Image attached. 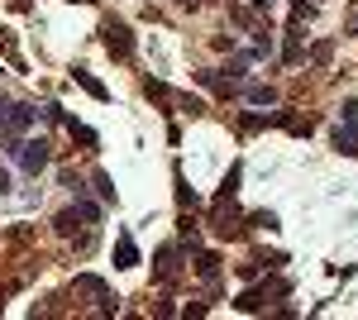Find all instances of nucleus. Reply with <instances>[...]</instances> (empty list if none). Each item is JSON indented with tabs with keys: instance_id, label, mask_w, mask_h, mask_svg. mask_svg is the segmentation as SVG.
Listing matches in <instances>:
<instances>
[{
	"instance_id": "1",
	"label": "nucleus",
	"mask_w": 358,
	"mask_h": 320,
	"mask_svg": "<svg viewBox=\"0 0 358 320\" xmlns=\"http://www.w3.org/2000/svg\"><path fill=\"white\" fill-rule=\"evenodd\" d=\"M101 39H106L110 57H120V62H129V57H134V34H129L124 20H106V25H101Z\"/></svg>"
},
{
	"instance_id": "2",
	"label": "nucleus",
	"mask_w": 358,
	"mask_h": 320,
	"mask_svg": "<svg viewBox=\"0 0 358 320\" xmlns=\"http://www.w3.org/2000/svg\"><path fill=\"white\" fill-rule=\"evenodd\" d=\"M48 158H53V153H48V139H24V144H20V167L34 172V177L48 167Z\"/></svg>"
},
{
	"instance_id": "3",
	"label": "nucleus",
	"mask_w": 358,
	"mask_h": 320,
	"mask_svg": "<svg viewBox=\"0 0 358 320\" xmlns=\"http://www.w3.org/2000/svg\"><path fill=\"white\" fill-rule=\"evenodd\" d=\"M177 272H182V253H177L172 244H163V249L153 253V277H158V282H172Z\"/></svg>"
},
{
	"instance_id": "4",
	"label": "nucleus",
	"mask_w": 358,
	"mask_h": 320,
	"mask_svg": "<svg viewBox=\"0 0 358 320\" xmlns=\"http://www.w3.org/2000/svg\"><path fill=\"white\" fill-rule=\"evenodd\" d=\"M115 267H120V272L138 267V244H134L129 230H120V235H115Z\"/></svg>"
},
{
	"instance_id": "5",
	"label": "nucleus",
	"mask_w": 358,
	"mask_h": 320,
	"mask_svg": "<svg viewBox=\"0 0 358 320\" xmlns=\"http://www.w3.org/2000/svg\"><path fill=\"white\" fill-rule=\"evenodd\" d=\"M77 292H82V296H96V301H110V287H106L96 272H82V277H77Z\"/></svg>"
},
{
	"instance_id": "6",
	"label": "nucleus",
	"mask_w": 358,
	"mask_h": 320,
	"mask_svg": "<svg viewBox=\"0 0 358 320\" xmlns=\"http://www.w3.org/2000/svg\"><path fill=\"white\" fill-rule=\"evenodd\" d=\"M72 81H77V86H86V91H91L96 101H110V91H106V81H96L91 72H86V67H77V72H72Z\"/></svg>"
},
{
	"instance_id": "7",
	"label": "nucleus",
	"mask_w": 358,
	"mask_h": 320,
	"mask_svg": "<svg viewBox=\"0 0 358 320\" xmlns=\"http://www.w3.org/2000/svg\"><path fill=\"white\" fill-rule=\"evenodd\" d=\"M244 101H248V106H277V91L258 81V86H248V91H244Z\"/></svg>"
},
{
	"instance_id": "8",
	"label": "nucleus",
	"mask_w": 358,
	"mask_h": 320,
	"mask_svg": "<svg viewBox=\"0 0 358 320\" xmlns=\"http://www.w3.org/2000/svg\"><path fill=\"white\" fill-rule=\"evenodd\" d=\"M196 272H201L206 282H215V277H220V253H196Z\"/></svg>"
},
{
	"instance_id": "9",
	"label": "nucleus",
	"mask_w": 358,
	"mask_h": 320,
	"mask_svg": "<svg viewBox=\"0 0 358 320\" xmlns=\"http://www.w3.org/2000/svg\"><path fill=\"white\" fill-rule=\"evenodd\" d=\"M234 311H244V316L263 311V292H253V287H248V292H239V296H234Z\"/></svg>"
},
{
	"instance_id": "10",
	"label": "nucleus",
	"mask_w": 358,
	"mask_h": 320,
	"mask_svg": "<svg viewBox=\"0 0 358 320\" xmlns=\"http://www.w3.org/2000/svg\"><path fill=\"white\" fill-rule=\"evenodd\" d=\"M334 148H339V153H358V130L354 125H349V130H344V125L334 130Z\"/></svg>"
},
{
	"instance_id": "11",
	"label": "nucleus",
	"mask_w": 358,
	"mask_h": 320,
	"mask_svg": "<svg viewBox=\"0 0 358 320\" xmlns=\"http://www.w3.org/2000/svg\"><path fill=\"white\" fill-rule=\"evenodd\" d=\"M77 220H82V215H77V206H72V211H62V215L53 220V230L62 235V239H72V235H77Z\"/></svg>"
},
{
	"instance_id": "12",
	"label": "nucleus",
	"mask_w": 358,
	"mask_h": 320,
	"mask_svg": "<svg viewBox=\"0 0 358 320\" xmlns=\"http://www.w3.org/2000/svg\"><path fill=\"white\" fill-rule=\"evenodd\" d=\"M77 215H82L86 230H91V225H101V206H96V201H86V196H77Z\"/></svg>"
},
{
	"instance_id": "13",
	"label": "nucleus",
	"mask_w": 358,
	"mask_h": 320,
	"mask_svg": "<svg viewBox=\"0 0 358 320\" xmlns=\"http://www.w3.org/2000/svg\"><path fill=\"white\" fill-rule=\"evenodd\" d=\"M282 57H287V62H296V57H301V29H296V25L287 29V48H282Z\"/></svg>"
},
{
	"instance_id": "14",
	"label": "nucleus",
	"mask_w": 358,
	"mask_h": 320,
	"mask_svg": "<svg viewBox=\"0 0 358 320\" xmlns=\"http://www.w3.org/2000/svg\"><path fill=\"white\" fill-rule=\"evenodd\" d=\"M330 57H334V43H330V39H320V43L310 48V62H315V67H325Z\"/></svg>"
},
{
	"instance_id": "15",
	"label": "nucleus",
	"mask_w": 358,
	"mask_h": 320,
	"mask_svg": "<svg viewBox=\"0 0 358 320\" xmlns=\"http://www.w3.org/2000/svg\"><path fill=\"white\" fill-rule=\"evenodd\" d=\"M91 182H96V191H101V201H115V182H110V172H96Z\"/></svg>"
},
{
	"instance_id": "16",
	"label": "nucleus",
	"mask_w": 358,
	"mask_h": 320,
	"mask_svg": "<svg viewBox=\"0 0 358 320\" xmlns=\"http://www.w3.org/2000/svg\"><path fill=\"white\" fill-rule=\"evenodd\" d=\"M143 91H148V96H153V101H172V91H167L163 81H153V77L143 81Z\"/></svg>"
},
{
	"instance_id": "17",
	"label": "nucleus",
	"mask_w": 358,
	"mask_h": 320,
	"mask_svg": "<svg viewBox=\"0 0 358 320\" xmlns=\"http://www.w3.org/2000/svg\"><path fill=\"white\" fill-rule=\"evenodd\" d=\"M239 125H244V130H263V125H277V115H244Z\"/></svg>"
},
{
	"instance_id": "18",
	"label": "nucleus",
	"mask_w": 358,
	"mask_h": 320,
	"mask_svg": "<svg viewBox=\"0 0 358 320\" xmlns=\"http://www.w3.org/2000/svg\"><path fill=\"white\" fill-rule=\"evenodd\" d=\"M177 201H182V206H196V191L187 187V177H182V172H177Z\"/></svg>"
},
{
	"instance_id": "19",
	"label": "nucleus",
	"mask_w": 358,
	"mask_h": 320,
	"mask_svg": "<svg viewBox=\"0 0 358 320\" xmlns=\"http://www.w3.org/2000/svg\"><path fill=\"white\" fill-rule=\"evenodd\" d=\"M248 225H268V230H277V215L273 211H253V215H248Z\"/></svg>"
},
{
	"instance_id": "20",
	"label": "nucleus",
	"mask_w": 358,
	"mask_h": 320,
	"mask_svg": "<svg viewBox=\"0 0 358 320\" xmlns=\"http://www.w3.org/2000/svg\"><path fill=\"white\" fill-rule=\"evenodd\" d=\"M339 115H344V125H358V101H344Z\"/></svg>"
},
{
	"instance_id": "21",
	"label": "nucleus",
	"mask_w": 358,
	"mask_h": 320,
	"mask_svg": "<svg viewBox=\"0 0 358 320\" xmlns=\"http://www.w3.org/2000/svg\"><path fill=\"white\" fill-rule=\"evenodd\" d=\"M10 187H15V182H10V167H0V196H5Z\"/></svg>"
},
{
	"instance_id": "22",
	"label": "nucleus",
	"mask_w": 358,
	"mask_h": 320,
	"mask_svg": "<svg viewBox=\"0 0 358 320\" xmlns=\"http://www.w3.org/2000/svg\"><path fill=\"white\" fill-rule=\"evenodd\" d=\"M15 106V101H10V96H0V120H5V110Z\"/></svg>"
},
{
	"instance_id": "23",
	"label": "nucleus",
	"mask_w": 358,
	"mask_h": 320,
	"mask_svg": "<svg viewBox=\"0 0 358 320\" xmlns=\"http://www.w3.org/2000/svg\"><path fill=\"white\" fill-rule=\"evenodd\" d=\"M177 5H187V10H192V5H201V0H177Z\"/></svg>"
},
{
	"instance_id": "24",
	"label": "nucleus",
	"mask_w": 358,
	"mask_h": 320,
	"mask_svg": "<svg viewBox=\"0 0 358 320\" xmlns=\"http://www.w3.org/2000/svg\"><path fill=\"white\" fill-rule=\"evenodd\" d=\"M82 5H96V0H82Z\"/></svg>"
},
{
	"instance_id": "25",
	"label": "nucleus",
	"mask_w": 358,
	"mask_h": 320,
	"mask_svg": "<svg viewBox=\"0 0 358 320\" xmlns=\"http://www.w3.org/2000/svg\"><path fill=\"white\" fill-rule=\"evenodd\" d=\"M258 5H268V0H258Z\"/></svg>"
}]
</instances>
